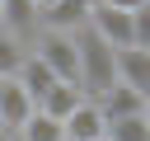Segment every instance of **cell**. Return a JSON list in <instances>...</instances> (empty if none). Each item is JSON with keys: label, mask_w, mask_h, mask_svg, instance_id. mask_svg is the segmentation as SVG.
Here are the masks:
<instances>
[{"label": "cell", "mask_w": 150, "mask_h": 141, "mask_svg": "<svg viewBox=\"0 0 150 141\" xmlns=\"http://www.w3.org/2000/svg\"><path fill=\"white\" fill-rule=\"evenodd\" d=\"M80 103H84V89H80V85H56V89H52V94L38 103V113H47V118L66 122V118H70Z\"/></svg>", "instance_id": "cell-11"}, {"label": "cell", "mask_w": 150, "mask_h": 141, "mask_svg": "<svg viewBox=\"0 0 150 141\" xmlns=\"http://www.w3.org/2000/svg\"><path fill=\"white\" fill-rule=\"evenodd\" d=\"M14 141H19V136H14Z\"/></svg>", "instance_id": "cell-21"}, {"label": "cell", "mask_w": 150, "mask_h": 141, "mask_svg": "<svg viewBox=\"0 0 150 141\" xmlns=\"http://www.w3.org/2000/svg\"><path fill=\"white\" fill-rule=\"evenodd\" d=\"M94 108L103 113V122L136 118V113H145V94H136V89H127V85H112L108 94H98V99H94Z\"/></svg>", "instance_id": "cell-8"}, {"label": "cell", "mask_w": 150, "mask_h": 141, "mask_svg": "<svg viewBox=\"0 0 150 141\" xmlns=\"http://www.w3.org/2000/svg\"><path fill=\"white\" fill-rule=\"evenodd\" d=\"M75 56H80V89H84V99H98V94H108L117 85V52L94 28L75 33Z\"/></svg>", "instance_id": "cell-1"}, {"label": "cell", "mask_w": 150, "mask_h": 141, "mask_svg": "<svg viewBox=\"0 0 150 141\" xmlns=\"http://www.w3.org/2000/svg\"><path fill=\"white\" fill-rule=\"evenodd\" d=\"M98 141H108V136H98Z\"/></svg>", "instance_id": "cell-19"}, {"label": "cell", "mask_w": 150, "mask_h": 141, "mask_svg": "<svg viewBox=\"0 0 150 141\" xmlns=\"http://www.w3.org/2000/svg\"><path fill=\"white\" fill-rule=\"evenodd\" d=\"M0 141H14V132H0Z\"/></svg>", "instance_id": "cell-17"}, {"label": "cell", "mask_w": 150, "mask_h": 141, "mask_svg": "<svg viewBox=\"0 0 150 141\" xmlns=\"http://www.w3.org/2000/svg\"><path fill=\"white\" fill-rule=\"evenodd\" d=\"M89 9H94V0H47L38 9V33H66V38H75L80 28H89Z\"/></svg>", "instance_id": "cell-3"}, {"label": "cell", "mask_w": 150, "mask_h": 141, "mask_svg": "<svg viewBox=\"0 0 150 141\" xmlns=\"http://www.w3.org/2000/svg\"><path fill=\"white\" fill-rule=\"evenodd\" d=\"M117 85H127V89H136V94L150 99V52L122 47L117 52Z\"/></svg>", "instance_id": "cell-7"}, {"label": "cell", "mask_w": 150, "mask_h": 141, "mask_svg": "<svg viewBox=\"0 0 150 141\" xmlns=\"http://www.w3.org/2000/svg\"><path fill=\"white\" fill-rule=\"evenodd\" d=\"M33 56L61 80V85H80V56H75V38H66V33H38L33 42Z\"/></svg>", "instance_id": "cell-2"}, {"label": "cell", "mask_w": 150, "mask_h": 141, "mask_svg": "<svg viewBox=\"0 0 150 141\" xmlns=\"http://www.w3.org/2000/svg\"><path fill=\"white\" fill-rule=\"evenodd\" d=\"M14 136H19V141H66L61 122H56V118H47V113H33V118H28Z\"/></svg>", "instance_id": "cell-12"}, {"label": "cell", "mask_w": 150, "mask_h": 141, "mask_svg": "<svg viewBox=\"0 0 150 141\" xmlns=\"http://www.w3.org/2000/svg\"><path fill=\"white\" fill-rule=\"evenodd\" d=\"M89 28L112 47V52H122V47H131V14H122V9H108V5H94L89 9Z\"/></svg>", "instance_id": "cell-4"}, {"label": "cell", "mask_w": 150, "mask_h": 141, "mask_svg": "<svg viewBox=\"0 0 150 141\" xmlns=\"http://www.w3.org/2000/svg\"><path fill=\"white\" fill-rule=\"evenodd\" d=\"M0 28L19 42L38 38V5L33 0H0Z\"/></svg>", "instance_id": "cell-6"}, {"label": "cell", "mask_w": 150, "mask_h": 141, "mask_svg": "<svg viewBox=\"0 0 150 141\" xmlns=\"http://www.w3.org/2000/svg\"><path fill=\"white\" fill-rule=\"evenodd\" d=\"M141 118H145V122H150V99H145V113H141Z\"/></svg>", "instance_id": "cell-16"}, {"label": "cell", "mask_w": 150, "mask_h": 141, "mask_svg": "<svg viewBox=\"0 0 150 141\" xmlns=\"http://www.w3.org/2000/svg\"><path fill=\"white\" fill-rule=\"evenodd\" d=\"M131 47L150 52V5H141V9L131 14Z\"/></svg>", "instance_id": "cell-15"}, {"label": "cell", "mask_w": 150, "mask_h": 141, "mask_svg": "<svg viewBox=\"0 0 150 141\" xmlns=\"http://www.w3.org/2000/svg\"><path fill=\"white\" fill-rule=\"evenodd\" d=\"M33 5H38V9H42V5H47V0H33Z\"/></svg>", "instance_id": "cell-18"}, {"label": "cell", "mask_w": 150, "mask_h": 141, "mask_svg": "<svg viewBox=\"0 0 150 141\" xmlns=\"http://www.w3.org/2000/svg\"><path fill=\"white\" fill-rule=\"evenodd\" d=\"M103 136L108 141H150V122L136 113V118H117V122H108L103 127Z\"/></svg>", "instance_id": "cell-14"}, {"label": "cell", "mask_w": 150, "mask_h": 141, "mask_svg": "<svg viewBox=\"0 0 150 141\" xmlns=\"http://www.w3.org/2000/svg\"><path fill=\"white\" fill-rule=\"evenodd\" d=\"M145 5H150V0H145Z\"/></svg>", "instance_id": "cell-20"}, {"label": "cell", "mask_w": 150, "mask_h": 141, "mask_svg": "<svg viewBox=\"0 0 150 141\" xmlns=\"http://www.w3.org/2000/svg\"><path fill=\"white\" fill-rule=\"evenodd\" d=\"M33 99L23 94L19 80H0V132H19L28 118H33Z\"/></svg>", "instance_id": "cell-5"}, {"label": "cell", "mask_w": 150, "mask_h": 141, "mask_svg": "<svg viewBox=\"0 0 150 141\" xmlns=\"http://www.w3.org/2000/svg\"><path fill=\"white\" fill-rule=\"evenodd\" d=\"M14 80L23 85V94L33 99V108H38V103H42V99H47V94H52V89L61 85V80H56V75H52V70H47V66H42V61L33 56V52H28V61L19 66V75H14Z\"/></svg>", "instance_id": "cell-10"}, {"label": "cell", "mask_w": 150, "mask_h": 141, "mask_svg": "<svg viewBox=\"0 0 150 141\" xmlns=\"http://www.w3.org/2000/svg\"><path fill=\"white\" fill-rule=\"evenodd\" d=\"M103 127H108V122H103V113L94 108V99H84V103L61 122L66 141H98V136H103Z\"/></svg>", "instance_id": "cell-9"}, {"label": "cell", "mask_w": 150, "mask_h": 141, "mask_svg": "<svg viewBox=\"0 0 150 141\" xmlns=\"http://www.w3.org/2000/svg\"><path fill=\"white\" fill-rule=\"evenodd\" d=\"M23 61H28V42H19V38H9L0 28V80H14Z\"/></svg>", "instance_id": "cell-13"}]
</instances>
